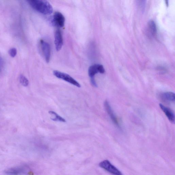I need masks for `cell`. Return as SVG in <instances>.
Masks as SVG:
<instances>
[{"instance_id": "5", "label": "cell", "mask_w": 175, "mask_h": 175, "mask_svg": "<svg viewBox=\"0 0 175 175\" xmlns=\"http://www.w3.org/2000/svg\"><path fill=\"white\" fill-rule=\"evenodd\" d=\"M41 47L45 59L47 63H49L51 59V49L49 43L43 40L40 41Z\"/></svg>"}, {"instance_id": "7", "label": "cell", "mask_w": 175, "mask_h": 175, "mask_svg": "<svg viewBox=\"0 0 175 175\" xmlns=\"http://www.w3.org/2000/svg\"><path fill=\"white\" fill-rule=\"evenodd\" d=\"M55 45L56 49L57 51H59L62 48L63 42L62 33L60 29H57L55 33Z\"/></svg>"}, {"instance_id": "17", "label": "cell", "mask_w": 175, "mask_h": 175, "mask_svg": "<svg viewBox=\"0 0 175 175\" xmlns=\"http://www.w3.org/2000/svg\"><path fill=\"white\" fill-rule=\"evenodd\" d=\"M165 1L166 4L167 6H168V1H167V0H166Z\"/></svg>"}, {"instance_id": "15", "label": "cell", "mask_w": 175, "mask_h": 175, "mask_svg": "<svg viewBox=\"0 0 175 175\" xmlns=\"http://www.w3.org/2000/svg\"><path fill=\"white\" fill-rule=\"evenodd\" d=\"M9 53L11 56L13 58L15 57L17 53V50L15 48H11L9 51Z\"/></svg>"}, {"instance_id": "4", "label": "cell", "mask_w": 175, "mask_h": 175, "mask_svg": "<svg viewBox=\"0 0 175 175\" xmlns=\"http://www.w3.org/2000/svg\"><path fill=\"white\" fill-rule=\"evenodd\" d=\"M49 19L50 22L53 26L63 27L64 26L65 17L60 12H56L54 13L53 16Z\"/></svg>"}, {"instance_id": "11", "label": "cell", "mask_w": 175, "mask_h": 175, "mask_svg": "<svg viewBox=\"0 0 175 175\" xmlns=\"http://www.w3.org/2000/svg\"><path fill=\"white\" fill-rule=\"evenodd\" d=\"M163 97L166 100L174 102L175 100V94L171 92H168L164 93L163 94Z\"/></svg>"}, {"instance_id": "9", "label": "cell", "mask_w": 175, "mask_h": 175, "mask_svg": "<svg viewBox=\"0 0 175 175\" xmlns=\"http://www.w3.org/2000/svg\"><path fill=\"white\" fill-rule=\"evenodd\" d=\"M160 106L161 110L165 113V115L167 116L169 121L173 123H174L175 118L173 112L170 109L166 107L162 104H160Z\"/></svg>"}, {"instance_id": "14", "label": "cell", "mask_w": 175, "mask_h": 175, "mask_svg": "<svg viewBox=\"0 0 175 175\" xmlns=\"http://www.w3.org/2000/svg\"><path fill=\"white\" fill-rule=\"evenodd\" d=\"M19 80L20 83L24 87H27L28 86L29 81L26 77L21 75L19 77Z\"/></svg>"}, {"instance_id": "2", "label": "cell", "mask_w": 175, "mask_h": 175, "mask_svg": "<svg viewBox=\"0 0 175 175\" xmlns=\"http://www.w3.org/2000/svg\"><path fill=\"white\" fill-rule=\"evenodd\" d=\"M53 74L54 76L59 79H62L77 87H81L80 84L69 75L58 70H54Z\"/></svg>"}, {"instance_id": "6", "label": "cell", "mask_w": 175, "mask_h": 175, "mask_svg": "<svg viewBox=\"0 0 175 175\" xmlns=\"http://www.w3.org/2000/svg\"><path fill=\"white\" fill-rule=\"evenodd\" d=\"M105 70L103 65L100 64H94L90 67L88 70L89 76L90 78H94L95 75L100 72L103 74L105 72Z\"/></svg>"}, {"instance_id": "12", "label": "cell", "mask_w": 175, "mask_h": 175, "mask_svg": "<svg viewBox=\"0 0 175 175\" xmlns=\"http://www.w3.org/2000/svg\"><path fill=\"white\" fill-rule=\"evenodd\" d=\"M49 113L50 114L52 115H53L54 116V118L51 119L54 121H58L60 122H66V120L63 119L62 117L58 115L57 113L54 112L53 111H49Z\"/></svg>"}, {"instance_id": "13", "label": "cell", "mask_w": 175, "mask_h": 175, "mask_svg": "<svg viewBox=\"0 0 175 175\" xmlns=\"http://www.w3.org/2000/svg\"><path fill=\"white\" fill-rule=\"evenodd\" d=\"M150 30L153 35H155L157 33L156 26L155 23L153 21H150L149 23Z\"/></svg>"}, {"instance_id": "3", "label": "cell", "mask_w": 175, "mask_h": 175, "mask_svg": "<svg viewBox=\"0 0 175 175\" xmlns=\"http://www.w3.org/2000/svg\"><path fill=\"white\" fill-rule=\"evenodd\" d=\"M99 166L113 175H122V172L108 160H106L102 161L99 163Z\"/></svg>"}, {"instance_id": "10", "label": "cell", "mask_w": 175, "mask_h": 175, "mask_svg": "<svg viewBox=\"0 0 175 175\" xmlns=\"http://www.w3.org/2000/svg\"><path fill=\"white\" fill-rule=\"evenodd\" d=\"M24 169L22 167H14L9 168L4 171L5 174L8 175H18L24 172Z\"/></svg>"}, {"instance_id": "16", "label": "cell", "mask_w": 175, "mask_h": 175, "mask_svg": "<svg viewBox=\"0 0 175 175\" xmlns=\"http://www.w3.org/2000/svg\"><path fill=\"white\" fill-rule=\"evenodd\" d=\"M4 64V61L3 59L0 56V72L3 69Z\"/></svg>"}, {"instance_id": "1", "label": "cell", "mask_w": 175, "mask_h": 175, "mask_svg": "<svg viewBox=\"0 0 175 175\" xmlns=\"http://www.w3.org/2000/svg\"><path fill=\"white\" fill-rule=\"evenodd\" d=\"M31 7L42 14L49 15L53 12V8L51 4L43 0H31L28 1Z\"/></svg>"}, {"instance_id": "8", "label": "cell", "mask_w": 175, "mask_h": 175, "mask_svg": "<svg viewBox=\"0 0 175 175\" xmlns=\"http://www.w3.org/2000/svg\"><path fill=\"white\" fill-rule=\"evenodd\" d=\"M104 106L107 112L108 113L111 120L119 128V124L117 118L115 115L110 104H109V102L107 101H106L104 102Z\"/></svg>"}]
</instances>
